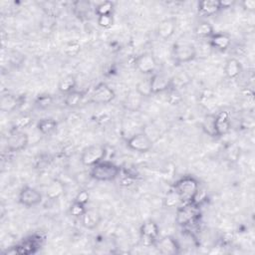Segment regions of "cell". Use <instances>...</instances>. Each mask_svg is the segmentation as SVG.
<instances>
[{"instance_id": "6da1fadb", "label": "cell", "mask_w": 255, "mask_h": 255, "mask_svg": "<svg viewBox=\"0 0 255 255\" xmlns=\"http://www.w3.org/2000/svg\"><path fill=\"white\" fill-rule=\"evenodd\" d=\"M172 188L177 192L183 204L191 203L194 202L198 194L199 182L192 175H183L175 181Z\"/></svg>"}, {"instance_id": "7a4b0ae2", "label": "cell", "mask_w": 255, "mask_h": 255, "mask_svg": "<svg viewBox=\"0 0 255 255\" xmlns=\"http://www.w3.org/2000/svg\"><path fill=\"white\" fill-rule=\"evenodd\" d=\"M121 173V167L112 161L103 160L91 167L90 177L97 181L109 182L114 181L119 177Z\"/></svg>"}, {"instance_id": "3957f363", "label": "cell", "mask_w": 255, "mask_h": 255, "mask_svg": "<svg viewBox=\"0 0 255 255\" xmlns=\"http://www.w3.org/2000/svg\"><path fill=\"white\" fill-rule=\"evenodd\" d=\"M197 56V49L191 43H176L171 50V57L176 65L193 61Z\"/></svg>"}, {"instance_id": "277c9868", "label": "cell", "mask_w": 255, "mask_h": 255, "mask_svg": "<svg viewBox=\"0 0 255 255\" xmlns=\"http://www.w3.org/2000/svg\"><path fill=\"white\" fill-rule=\"evenodd\" d=\"M107 148L101 144H92L85 147L80 156V160L85 166H94L97 163L105 160L107 156Z\"/></svg>"}, {"instance_id": "5b68a950", "label": "cell", "mask_w": 255, "mask_h": 255, "mask_svg": "<svg viewBox=\"0 0 255 255\" xmlns=\"http://www.w3.org/2000/svg\"><path fill=\"white\" fill-rule=\"evenodd\" d=\"M116 98L115 91L106 83H99L96 85L90 94V103L107 105L113 102Z\"/></svg>"}, {"instance_id": "8992f818", "label": "cell", "mask_w": 255, "mask_h": 255, "mask_svg": "<svg viewBox=\"0 0 255 255\" xmlns=\"http://www.w3.org/2000/svg\"><path fill=\"white\" fill-rule=\"evenodd\" d=\"M29 143V136L24 129L12 128L7 136V148L10 152H19L24 150Z\"/></svg>"}, {"instance_id": "52a82bcc", "label": "cell", "mask_w": 255, "mask_h": 255, "mask_svg": "<svg viewBox=\"0 0 255 255\" xmlns=\"http://www.w3.org/2000/svg\"><path fill=\"white\" fill-rule=\"evenodd\" d=\"M126 143L129 149L134 150L139 153L148 152L153 146L152 139L144 131L132 134L130 137H128L127 139Z\"/></svg>"}, {"instance_id": "ba28073f", "label": "cell", "mask_w": 255, "mask_h": 255, "mask_svg": "<svg viewBox=\"0 0 255 255\" xmlns=\"http://www.w3.org/2000/svg\"><path fill=\"white\" fill-rule=\"evenodd\" d=\"M42 193L38 189L31 186L22 187L18 195L19 203L27 208L38 206L42 202Z\"/></svg>"}, {"instance_id": "9c48e42d", "label": "cell", "mask_w": 255, "mask_h": 255, "mask_svg": "<svg viewBox=\"0 0 255 255\" xmlns=\"http://www.w3.org/2000/svg\"><path fill=\"white\" fill-rule=\"evenodd\" d=\"M134 67L143 75H153L157 68V62L155 57L151 53H142L135 57Z\"/></svg>"}, {"instance_id": "30bf717a", "label": "cell", "mask_w": 255, "mask_h": 255, "mask_svg": "<svg viewBox=\"0 0 255 255\" xmlns=\"http://www.w3.org/2000/svg\"><path fill=\"white\" fill-rule=\"evenodd\" d=\"M198 211L194 206V202L184 203L177 208L176 211V222L181 226H187L191 224L197 217Z\"/></svg>"}, {"instance_id": "8fae6325", "label": "cell", "mask_w": 255, "mask_h": 255, "mask_svg": "<svg viewBox=\"0 0 255 255\" xmlns=\"http://www.w3.org/2000/svg\"><path fill=\"white\" fill-rule=\"evenodd\" d=\"M44 240V237H41V235H31L29 238H26L24 241H22L19 245L15 246L14 253L16 254H32L35 253L39 247L42 244V241Z\"/></svg>"}, {"instance_id": "7c38bea8", "label": "cell", "mask_w": 255, "mask_h": 255, "mask_svg": "<svg viewBox=\"0 0 255 255\" xmlns=\"http://www.w3.org/2000/svg\"><path fill=\"white\" fill-rule=\"evenodd\" d=\"M139 234L142 240L153 245L159 236V227L155 221L145 220L139 226Z\"/></svg>"}, {"instance_id": "4fadbf2b", "label": "cell", "mask_w": 255, "mask_h": 255, "mask_svg": "<svg viewBox=\"0 0 255 255\" xmlns=\"http://www.w3.org/2000/svg\"><path fill=\"white\" fill-rule=\"evenodd\" d=\"M150 83H151L152 94L168 92L169 90L172 89L171 78L161 73H154L153 75H151Z\"/></svg>"}, {"instance_id": "5bb4252c", "label": "cell", "mask_w": 255, "mask_h": 255, "mask_svg": "<svg viewBox=\"0 0 255 255\" xmlns=\"http://www.w3.org/2000/svg\"><path fill=\"white\" fill-rule=\"evenodd\" d=\"M159 253L164 255H173L179 253V245L177 241L171 236H164L157 240L153 244Z\"/></svg>"}, {"instance_id": "9a60e30c", "label": "cell", "mask_w": 255, "mask_h": 255, "mask_svg": "<svg viewBox=\"0 0 255 255\" xmlns=\"http://www.w3.org/2000/svg\"><path fill=\"white\" fill-rule=\"evenodd\" d=\"M231 129V120L228 112L221 111L215 115V131L216 136L227 134Z\"/></svg>"}, {"instance_id": "2e32d148", "label": "cell", "mask_w": 255, "mask_h": 255, "mask_svg": "<svg viewBox=\"0 0 255 255\" xmlns=\"http://www.w3.org/2000/svg\"><path fill=\"white\" fill-rule=\"evenodd\" d=\"M80 219H81L82 225L85 228H87L89 230H93L101 224L102 215L98 210H96L94 208H87V210L85 211V213L83 214V216Z\"/></svg>"}, {"instance_id": "e0dca14e", "label": "cell", "mask_w": 255, "mask_h": 255, "mask_svg": "<svg viewBox=\"0 0 255 255\" xmlns=\"http://www.w3.org/2000/svg\"><path fill=\"white\" fill-rule=\"evenodd\" d=\"M176 30V19L173 17L162 20L156 29L157 36L162 40L170 39Z\"/></svg>"}, {"instance_id": "ac0fdd59", "label": "cell", "mask_w": 255, "mask_h": 255, "mask_svg": "<svg viewBox=\"0 0 255 255\" xmlns=\"http://www.w3.org/2000/svg\"><path fill=\"white\" fill-rule=\"evenodd\" d=\"M209 45L220 52H224L231 46V37L223 32L214 33L209 39Z\"/></svg>"}, {"instance_id": "d6986e66", "label": "cell", "mask_w": 255, "mask_h": 255, "mask_svg": "<svg viewBox=\"0 0 255 255\" xmlns=\"http://www.w3.org/2000/svg\"><path fill=\"white\" fill-rule=\"evenodd\" d=\"M22 105L20 97L12 94L3 95L0 99V110L4 113H12Z\"/></svg>"}, {"instance_id": "ffe728a7", "label": "cell", "mask_w": 255, "mask_h": 255, "mask_svg": "<svg viewBox=\"0 0 255 255\" xmlns=\"http://www.w3.org/2000/svg\"><path fill=\"white\" fill-rule=\"evenodd\" d=\"M197 10L201 16L210 17L217 14L221 10V8L219 5V1L203 0L198 3Z\"/></svg>"}, {"instance_id": "44dd1931", "label": "cell", "mask_w": 255, "mask_h": 255, "mask_svg": "<svg viewBox=\"0 0 255 255\" xmlns=\"http://www.w3.org/2000/svg\"><path fill=\"white\" fill-rule=\"evenodd\" d=\"M243 71L242 65L239 60L235 58H230L226 61L224 65V74L228 79H236L238 78Z\"/></svg>"}, {"instance_id": "7402d4cb", "label": "cell", "mask_w": 255, "mask_h": 255, "mask_svg": "<svg viewBox=\"0 0 255 255\" xmlns=\"http://www.w3.org/2000/svg\"><path fill=\"white\" fill-rule=\"evenodd\" d=\"M92 5L90 1L87 0H77L72 3V10L75 16L81 20L86 19L91 12Z\"/></svg>"}, {"instance_id": "603a6c76", "label": "cell", "mask_w": 255, "mask_h": 255, "mask_svg": "<svg viewBox=\"0 0 255 255\" xmlns=\"http://www.w3.org/2000/svg\"><path fill=\"white\" fill-rule=\"evenodd\" d=\"M36 128L40 133L44 135H49L57 129L58 123L53 118H44L37 123Z\"/></svg>"}, {"instance_id": "cb8c5ba5", "label": "cell", "mask_w": 255, "mask_h": 255, "mask_svg": "<svg viewBox=\"0 0 255 255\" xmlns=\"http://www.w3.org/2000/svg\"><path fill=\"white\" fill-rule=\"evenodd\" d=\"M64 190H65V187L63 182L58 179H54L47 186L46 196L50 200H57L62 196V194L64 193Z\"/></svg>"}, {"instance_id": "d4e9b609", "label": "cell", "mask_w": 255, "mask_h": 255, "mask_svg": "<svg viewBox=\"0 0 255 255\" xmlns=\"http://www.w3.org/2000/svg\"><path fill=\"white\" fill-rule=\"evenodd\" d=\"M77 80L73 75H67L60 79L58 83V90L60 93L66 95L74 90H76Z\"/></svg>"}, {"instance_id": "484cf974", "label": "cell", "mask_w": 255, "mask_h": 255, "mask_svg": "<svg viewBox=\"0 0 255 255\" xmlns=\"http://www.w3.org/2000/svg\"><path fill=\"white\" fill-rule=\"evenodd\" d=\"M214 33L213 26L207 21H201L194 27V34L202 39H210Z\"/></svg>"}, {"instance_id": "4316f807", "label": "cell", "mask_w": 255, "mask_h": 255, "mask_svg": "<svg viewBox=\"0 0 255 255\" xmlns=\"http://www.w3.org/2000/svg\"><path fill=\"white\" fill-rule=\"evenodd\" d=\"M84 97H85V95H84L83 92L78 91V90H74V91L65 95L64 104L68 108H71V109L76 108L82 103Z\"/></svg>"}, {"instance_id": "83f0119b", "label": "cell", "mask_w": 255, "mask_h": 255, "mask_svg": "<svg viewBox=\"0 0 255 255\" xmlns=\"http://www.w3.org/2000/svg\"><path fill=\"white\" fill-rule=\"evenodd\" d=\"M182 204L181 198L173 188H171L163 198V206L166 208H178Z\"/></svg>"}, {"instance_id": "f1b7e54d", "label": "cell", "mask_w": 255, "mask_h": 255, "mask_svg": "<svg viewBox=\"0 0 255 255\" xmlns=\"http://www.w3.org/2000/svg\"><path fill=\"white\" fill-rule=\"evenodd\" d=\"M135 92L141 97V98H148L152 94V89H151V83H150V78L142 79L140 80L136 86H135Z\"/></svg>"}, {"instance_id": "f546056e", "label": "cell", "mask_w": 255, "mask_h": 255, "mask_svg": "<svg viewBox=\"0 0 255 255\" xmlns=\"http://www.w3.org/2000/svg\"><path fill=\"white\" fill-rule=\"evenodd\" d=\"M202 129L205 133H207L210 136L215 137L216 131H215V115H207L201 124Z\"/></svg>"}, {"instance_id": "4dcf8cb0", "label": "cell", "mask_w": 255, "mask_h": 255, "mask_svg": "<svg viewBox=\"0 0 255 255\" xmlns=\"http://www.w3.org/2000/svg\"><path fill=\"white\" fill-rule=\"evenodd\" d=\"M96 15L104 16V15H113L114 13V3L111 1H104L99 3L95 8Z\"/></svg>"}, {"instance_id": "1f68e13d", "label": "cell", "mask_w": 255, "mask_h": 255, "mask_svg": "<svg viewBox=\"0 0 255 255\" xmlns=\"http://www.w3.org/2000/svg\"><path fill=\"white\" fill-rule=\"evenodd\" d=\"M32 117L28 114H23V115H20L18 116L14 122H13V128H18V129H24L28 127L31 126L32 124Z\"/></svg>"}, {"instance_id": "d6a6232c", "label": "cell", "mask_w": 255, "mask_h": 255, "mask_svg": "<svg viewBox=\"0 0 255 255\" xmlns=\"http://www.w3.org/2000/svg\"><path fill=\"white\" fill-rule=\"evenodd\" d=\"M35 106L40 110H46L50 108L53 104V98L49 94H41L39 95L34 102Z\"/></svg>"}, {"instance_id": "836d02e7", "label": "cell", "mask_w": 255, "mask_h": 255, "mask_svg": "<svg viewBox=\"0 0 255 255\" xmlns=\"http://www.w3.org/2000/svg\"><path fill=\"white\" fill-rule=\"evenodd\" d=\"M82 46L81 44L74 40V41H70L68 42L65 47H64V53L68 56V57H76L79 55V53L81 52Z\"/></svg>"}, {"instance_id": "e575fe53", "label": "cell", "mask_w": 255, "mask_h": 255, "mask_svg": "<svg viewBox=\"0 0 255 255\" xmlns=\"http://www.w3.org/2000/svg\"><path fill=\"white\" fill-rule=\"evenodd\" d=\"M140 99H141V97H140V96L135 92V90H134V91H133L132 93H130V94L128 96V98H127V102H126L127 108H128V110H131V111L136 110L137 107L140 106Z\"/></svg>"}, {"instance_id": "d590c367", "label": "cell", "mask_w": 255, "mask_h": 255, "mask_svg": "<svg viewBox=\"0 0 255 255\" xmlns=\"http://www.w3.org/2000/svg\"><path fill=\"white\" fill-rule=\"evenodd\" d=\"M86 210H87V205L81 204V203H79V202H77L75 200H74V202L71 204V206L69 208L70 214L73 217H76V218H81Z\"/></svg>"}, {"instance_id": "8d00e7d4", "label": "cell", "mask_w": 255, "mask_h": 255, "mask_svg": "<svg viewBox=\"0 0 255 255\" xmlns=\"http://www.w3.org/2000/svg\"><path fill=\"white\" fill-rule=\"evenodd\" d=\"M98 25L104 29H109L114 25V16L113 15H104L99 16L97 19Z\"/></svg>"}, {"instance_id": "74e56055", "label": "cell", "mask_w": 255, "mask_h": 255, "mask_svg": "<svg viewBox=\"0 0 255 255\" xmlns=\"http://www.w3.org/2000/svg\"><path fill=\"white\" fill-rule=\"evenodd\" d=\"M75 201L81 203V204H84V205H87L90 201V193L87 189H82L80 191H78L75 199Z\"/></svg>"}, {"instance_id": "f35d334b", "label": "cell", "mask_w": 255, "mask_h": 255, "mask_svg": "<svg viewBox=\"0 0 255 255\" xmlns=\"http://www.w3.org/2000/svg\"><path fill=\"white\" fill-rule=\"evenodd\" d=\"M241 6L244 10L248 12H254L255 11V0H243L241 2Z\"/></svg>"}, {"instance_id": "ab89813d", "label": "cell", "mask_w": 255, "mask_h": 255, "mask_svg": "<svg viewBox=\"0 0 255 255\" xmlns=\"http://www.w3.org/2000/svg\"><path fill=\"white\" fill-rule=\"evenodd\" d=\"M234 3H235V1H230V0H220L219 1V5H220L221 10L231 8L234 5Z\"/></svg>"}]
</instances>
